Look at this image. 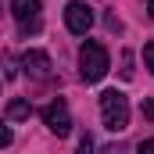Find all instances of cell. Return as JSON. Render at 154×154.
<instances>
[{
  "instance_id": "5",
  "label": "cell",
  "mask_w": 154,
  "mask_h": 154,
  "mask_svg": "<svg viewBox=\"0 0 154 154\" xmlns=\"http://www.w3.org/2000/svg\"><path fill=\"white\" fill-rule=\"evenodd\" d=\"M65 25H68V32L86 36V32L93 29V7L82 4V0H72V4L65 7Z\"/></svg>"
},
{
  "instance_id": "8",
  "label": "cell",
  "mask_w": 154,
  "mask_h": 154,
  "mask_svg": "<svg viewBox=\"0 0 154 154\" xmlns=\"http://www.w3.org/2000/svg\"><path fill=\"white\" fill-rule=\"evenodd\" d=\"M7 143H11V125H7V122L0 118V151H4Z\"/></svg>"
},
{
  "instance_id": "14",
  "label": "cell",
  "mask_w": 154,
  "mask_h": 154,
  "mask_svg": "<svg viewBox=\"0 0 154 154\" xmlns=\"http://www.w3.org/2000/svg\"><path fill=\"white\" fill-rule=\"evenodd\" d=\"M147 11H151V18H154V0H151V4H147Z\"/></svg>"
},
{
  "instance_id": "1",
  "label": "cell",
  "mask_w": 154,
  "mask_h": 154,
  "mask_svg": "<svg viewBox=\"0 0 154 154\" xmlns=\"http://www.w3.org/2000/svg\"><path fill=\"white\" fill-rule=\"evenodd\" d=\"M111 68V57H108V47L97 43V39H86L82 50H79V75L86 82H100Z\"/></svg>"
},
{
  "instance_id": "12",
  "label": "cell",
  "mask_w": 154,
  "mask_h": 154,
  "mask_svg": "<svg viewBox=\"0 0 154 154\" xmlns=\"http://www.w3.org/2000/svg\"><path fill=\"white\" fill-rule=\"evenodd\" d=\"M143 115H147V118H154V100H147V104H143Z\"/></svg>"
},
{
  "instance_id": "2",
  "label": "cell",
  "mask_w": 154,
  "mask_h": 154,
  "mask_svg": "<svg viewBox=\"0 0 154 154\" xmlns=\"http://www.w3.org/2000/svg\"><path fill=\"white\" fill-rule=\"evenodd\" d=\"M100 118L111 133H122L129 125V100L122 90H104L100 93Z\"/></svg>"
},
{
  "instance_id": "13",
  "label": "cell",
  "mask_w": 154,
  "mask_h": 154,
  "mask_svg": "<svg viewBox=\"0 0 154 154\" xmlns=\"http://www.w3.org/2000/svg\"><path fill=\"white\" fill-rule=\"evenodd\" d=\"M104 154H125V151H122V147H108Z\"/></svg>"
},
{
  "instance_id": "4",
  "label": "cell",
  "mask_w": 154,
  "mask_h": 154,
  "mask_svg": "<svg viewBox=\"0 0 154 154\" xmlns=\"http://www.w3.org/2000/svg\"><path fill=\"white\" fill-rule=\"evenodd\" d=\"M43 122H47V129L54 133V136H68L72 133V111H68V104L57 97V100H50L47 108H43Z\"/></svg>"
},
{
  "instance_id": "3",
  "label": "cell",
  "mask_w": 154,
  "mask_h": 154,
  "mask_svg": "<svg viewBox=\"0 0 154 154\" xmlns=\"http://www.w3.org/2000/svg\"><path fill=\"white\" fill-rule=\"evenodd\" d=\"M11 14H14V22H18L22 32H39V25H43L39 0H11Z\"/></svg>"
},
{
  "instance_id": "6",
  "label": "cell",
  "mask_w": 154,
  "mask_h": 154,
  "mask_svg": "<svg viewBox=\"0 0 154 154\" xmlns=\"http://www.w3.org/2000/svg\"><path fill=\"white\" fill-rule=\"evenodd\" d=\"M22 68H25V75L29 79H50V57L43 54V50H25V57H22Z\"/></svg>"
},
{
  "instance_id": "9",
  "label": "cell",
  "mask_w": 154,
  "mask_h": 154,
  "mask_svg": "<svg viewBox=\"0 0 154 154\" xmlns=\"http://www.w3.org/2000/svg\"><path fill=\"white\" fill-rule=\"evenodd\" d=\"M75 154H93V140H90V133L79 140V147H75Z\"/></svg>"
},
{
  "instance_id": "10",
  "label": "cell",
  "mask_w": 154,
  "mask_h": 154,
  "mask_svg": "<svg viewBox=\"0 0 154 154\" xmlns=\"http://www.w3.org/2000/svg\"><path fill=\"white\" fill-rule=\"evenodd\" d=\"M143 65L151 68V75H154V43H147V47H143Z\"/></svg>"
},
{
  "instance_id": "7",
  "label": "cell",
  "mask_w": 154,
  "mask_h": 154,
  "mask_svg": "<svg viewBox=\"0 0 154 154\" xmlns=\"http://www.w3.org/2000/svg\"><path fill=\"white\" fill-rule=\"evenodd\" d=\"M29 115H32V104H29V100L18 97V100L7 104V118H11V122H22V118H29Z\"/></svg>"
},
{
  "instance_id": "11",
  "label": "cell",
  "mask_w": 154,
  "mask_h": 154,
  "mask_svg": "<svg viewBox=\"0 0 154 154\" xmlns=\"http://www.w3.org/2000/svg\"><path fill=\"white\" fill-rule=\"evenodd\" d=\"M140 154H154V136H151V140H143V143H140Z\"/></svg>"
}]
</instances>
